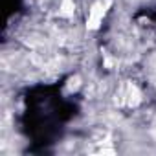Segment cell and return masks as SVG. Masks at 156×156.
I'll return each mask as SVG.
<instances>
[{"label": "cell", "instance_id": "cell-1", "mask_svg": "<svg viewBox=\"0 0 156 156\" xmlns=\"http://www.w3.org/2000/svg\"><path fill=\"white\" fill-rule=\"evenodd\" d=\"M140 101H141V92L138 90L136 85H132V83H129V81H125V83L118 88V92H116V103H118V107L134 108Z\"/></svg>", "mask_w": 156, "mask_h": 156}, {"label": "cell", "instance_id": "cell-2", "mask_svg": "<svg viewBox=\"0 0 156 156\" xmlns=\"http://www.w3.org/2000/svg\"><path fill=\"white\" fill-rule=\"evenodd\" d=\"M108 8H110V0H99V2H96V4L92 6V9H90L88 20H87L88 28L96 30V28L101 24V20H103V17H105V13H107Z\"/></svg>", "mask_w": 156, "mask_h": 156}]
</instances>
